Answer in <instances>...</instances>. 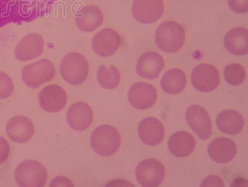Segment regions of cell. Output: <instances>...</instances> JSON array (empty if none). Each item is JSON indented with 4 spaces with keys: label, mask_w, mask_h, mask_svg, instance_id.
Here are the masks:
<instances>
[{
    "label": "cell",
    "mask_w": 248,
    "mask_h": 187,
    "mask_svg": "<svg viewBox=\"0 0 248 187\" xmlns=\"http://www.w3.org/2000/svg\"><path fill=\"white\" fill-rule=\"evenodd\" d=\"M186 41V31L181 24L174 21L163 22L156 29L155 42L166 53H175L182 49Z\"/></svg>",
    "instance_id": "obj_1"
},
{
    "label": "cell",
    "mask_w": 248,
    "mask_h": 187,
    "mask_svg": "<svg viewBox=\"0 0 248 187\" xmlns=\"http://www.w3.org/2000/svg\"><path fill=\"white\" fill-rule=\"evenodd\" d=\"M121 145V136L114 126L103 124L97 127L91 136V146L97 155L109 157L119 151Z\"/></svg>",
    "instance_id": "obj_2"
},
{
    "label": "cell",
    "mask_w": 248,
    "mask_h": 187,
    "mask_svg": "<svg viewBox=\"0 0 248 187\" xmlns=\"http://www.w3.org/2000/svg\"><path fill=\"white\" fill-rule=\"evenodd\" d=\"M61 74L63 80L72 85L83 84L89 74L87 59L81 53H67L61 62Z\"/></svg>",
    "instance_id": "obj_3"
},
{
    "label": "cell",
    "mask_w": 248,
    "mask_h": 187,
    "mask_svg": "<svg viewBox=\"0 0 248 187\" xmlns=\"http://www.w3.org/2000/svg\"><path fill=\"white\" fill-rule=\"evenodd\" d=\"M15 180L21 187H42L45 186L48 173L41 162L34 160H26L20 163L16 169Z\"/></svg>",
    "instance_id": "obj_4"
},
{
    "label": "cell",
    "mask_w": 248,
    "mask_h": 187,
    "mask_svg": "<svg viewBox=\"0 0 248 187\" xmlns=\"http://www.w3.org/2000/svg\"><path fill=\"white\" fill-rule=\"evenodd\" d=\"M55 73L52 62L43 59L24 66L21 72L22 79L28 87L36 88L54 79Z\"/></svg>",
    "instance_id": "obj_5"
},
{
    "label": "cell",
    "mask_w": 248,
    "mask_h": 187,
    "mask_svg": "<svg viewBox=\"0 0 248 187\" xmlns=\"http://www.w3.org/2000/svg\"><path fill=\"white\" fill-rule=\"evenodd\" d=\"M136 176L137 182L142 187H158L165 179V167L156 159H145L137 166Z\"/></svg>",
    "instance_id": "obj_6"
},
{
    "label": "cell",
    "mask_w": 248,
    "mask_h": 187,
    "mask_svg": "<svg viewBox=\"0 0 248 187\" xmlns=\"http://www.w3.org/2000/svg\"><path fill=\"white\" fill-rule=\"evenodd\" d=\"M191 82L192 85L199 92H211L220 84V73L216 67L211 64H201L192 71Z\"/></svg>",
    "instance_id": "obj_7"
},
{
    "label": "cell",
    "mask_w": 248,
    "mask_h": 187,
    "mask_svg": "<svg viewBox=\"0 0 248 187\" xmlns=\"http://www.w3.org/2000/svg\"><path fill=\"white\" fill-rule=\"evenodd\" d=\"M132 12L137 21L142 24L155 23L165 12L163 0H134Z\"/></svg>",
    "instance_id": "obj_8"
},
{
    "label": "cell",
    "mask_w": 248,
    "mask_h": 187,
    "mask_svg": "<svg viewBox=\"0 0 248 187\" xmlns=\"http://www.w3.org/2000/svg\"><path fill=\"white\" fill-rule=\"evenodd\" d=\"M186 118L190 128L200 139L205 141L211 136L212 122L209 113L205 109L194 104L188 107Z\"/></svg>",
    "instance_id": "obj_9"
},
{
    "label": "cell",
    "mask_w": 248,
    "mask_h": 187,
    "mask_svg": "<svg viewBox=\"0 0 248 187\" xmlns=\"http://www.w3.org/2000/svg\"><path fill=\"white\" fill-rule=\"evenodd\" d=\"M121 35L111 28H105L93 37V51L102 57H109L119 50L121 45Z\"/></svg>",
    "instance_id": "obj_10"
},
{
    "label": "cell",
    "mask_w": 248,
    "mask_h": 187,
    "mask_svg": "<svg viewBox=\"0 0 248 187\" xmlns=\"http://www.w3.org/2000/svg\"><path fill=\"white\" fill-rule=\"evenodd\" d=\"M158 93L152 85L138 82L130 87L128 92V102L134 108L139 110H148L156 103Z\"/></svg>",
    "instance_id": "obj_11"
},
{
    "label": "cell",
    "mask_w": 248,
    "mask_h": 187,
    "mask_svg": "<svg viewBox=\"0 0 248 187\" xmlns=\"http://www.w3.org/2000/svg\"><path fill=\"white\" fill-rule=\"evenodd\" d=\"M45 41L37 33H30L23 37L15 48V57L21 62L38 57L44 52Z\"/></svg>",
    "instance_id": "obj_12"
},
{
    "label": "cell",
    "mask_w": 248,
    "mask_h": 187,
    "mask_svg": "<svg viewBox=\"0 0 248 187\" xmlns=\"http://www.w3.org/2000/svg\"><path fill=\"white\" fill-rule=\"evenodd\" d=\"M40 104L46 112L55 113L61 111L66 105L67 95L65 90L57 85L46 86L39 95Z\"/></svg>",
    "instance_id": "obj_13"
},
{
    "label": "cell",
    "mask_w": 248,
    "mask_h": 187,
    "mask_svg": "<svg viewBox=\"0 0 248 187\" xmlns=\"http://www.w3.org/2000/svg\"><path fill=\"white\" fill-rule=\"evenodd\" d=\"M6 131L12 141L23 144L30 141L34 135L35 128L29 118L16 116L9 120Z\"/></svg>",
    "instance_id": "obj_14"
},
{
    "label": "cell",
    "mask_w": 248,
    "mask_h": 187,
    "mask_svg": "<svg viewBox=\"0 0 248 187\" xmlns=\"http://www.w3.org/2000/svg\"><path fill=\"white\" fill-rule=\"evenodd\" d=\"M138 135L146 145L158 146L165 138V128L160 120L154 117H147L140 122Z\"/></svg>",
    "instance_id": "obj_15"
},
{
    "label": "cell",
    "mask_w": 248,
    "mask_h": 187,
    "mask_svg": "<svg viewBox=\"0 0 248 187\" xmlns=\"http://www.w3.org/2000/svg\"><path fill=\"white\" fill-rule=\"evenodd\" d=\"M66 119L73 130L83 131L92 125L93 111L89 104L83 102H77L72 104L68 111Z\"/></svg>",
    "instance_id": "obj_16"
},
{
    "label": "cell",
    "mask_w": 248,
    "mask_h": 187,
    "mask_svg": "<svg viewBox=\"0 0 248 187\" xmlns=\"http://www.w3.org/2000/svg\"><path fill=\"white\" fill-rule=\"evenodd\" d=\"M105 16L101 9L89 4L82 8L75 17V24L79 30L84 33H92L103 24Z\"/></svg>",
    "instance_id": "obj_17"
},
{
    "label": "cell",
    "mask_w": 248,
    "mask_h": 187,
    "mask_svg": "<svg viewBox=\"0 0 248 187\" xmlns=\"http://www.w3.org/2000/svg\"><path fill=\"white\" fill-rule=\"evenodd\" d=\"M165 68V61L158 53L150 51L144 53L137 63V73L144 79L153 80L160 74Z\"/></svg>",
    "instance_id": "obj_18"
},
{
    "label": "cell",
    "mask_w": 248,
    "mask_h": 187,
    "mask_svg": "<svg viewBox=\"0 0 248 187\" xmlns=\"http://www.w3.org/2000/svg\"><path fill=\"white\" fill-rule=\"evenodd\" d=\"M235 142L226 137H219L210 142L208 154L210 159L219 164L228 163L236 157Z\"/></svg>",
    "instance_id": "obj_19"
},
{
    "label": "cell",
    "mask_w": 248,
    "mask_h": 187,
    "mask_svg": "<svg viewBox=\"0 0 248 187\" xmlns=\"http://www.w3.org/2000/svg\"><path fill=\"white\" fill-rule=\"evenodd\" d=\"M196 142L194 137L186 131H178L170 137L168 149L174 156L184 158L194 153Z\"/></svg>",
    "instance_id": "obj_20"
},
{
    "label": "cell",
    "mask_w": 248,
    "mask_h": 187,
    "mask_svg": "<svg viewBox=\"0 0 248 187\" xmlns=\"http://www.w3.org/2000/svg\"><path fill=\"white\" fill-rule=\"evenodd\" d=\"M216 123L221 132L229 135H237L242 132L245 120L238 111L226 110L217 116Z\"/></svg>",
    "instance_id": "obj_21"
},
{
    "label": "cell",
    "mask_w": 248,
    "mask_h": 187,
    "mask_svg": "<svg viewBox=\"0 0 248 187\" xmlns=\"http://www.w3.org/2000/svg\"><path fill=\"white\" fill-rule=\"evenodd\" d=\"M248 31L243 27L232 28L225 35L223 42L226 50L234 55L247 54Z\"/></svg>",
    "instance_id": "obj_22"
},
{
    "label": "cell",
    "mask_w": 248,
    "mask_h": 187,
    "mask_svg": "<svg viewBox=\"0 0 248 187\" xmlns=\"http://www.w3.org/2000/svg\"><path fill=\"white\" fill-rule=\"evenodd\" d=\"M187 85L185 73L179 68L167 71L161 80V86L164 92L170 95H177L185 90Z\"/></svg>",
    "instance_id": "obj_23"
},
{
    "label": "cell",
    "mask_w": 248,
    "mask_h": 187,
    "mask_svg": "<svg viewBox=\"0 0 248 187\" xmlns=\"http://www.w3.org/2000/svg\"><path fill=\"white\" fill-rule=\"evenodd\" d=\"M97 82L106 90H114L121 83V73L116 66L101 65L97 72Z\"/></svg>",
    "instance_id": "obj_24"
},
{
    "label": "cell",
    "mask_w": 248,
    "mask_h": 187,
    "mask_svg": "<svg viewBox=\"0 0 248 187\" xmlns=\"http://www.w3.org/2000/svg\"><path fill=\"white\" fill-rule=\"evenodd\" d=\"M246 77L247 73L245 68L240 64L232 63L225 68V80L230 85H240L245 82Z\"/></svg>",
    "instance_id": "obj_25"
},
{
    "label": "cell",
    "mask_w": 248,
    "mask_h": 187,
    "mask_svg": "<svg viewBox=\"0 0 248 187\" xmlns=\"http://www.w3.org/2000/svg\"><path fill=\"white\" fill-rule=\"evenodd\" d=\"M14 91V84L7 73L0 71V99L10 97Z\"/></svg>",
    "instance_id": "obj_26"
},
{
    "label": "cell",
    "mask_w": 248,
    "mask_h": 187,
    "mask_svg": "<svg viewBox=\"0 0 248 187\" xmlns=\"http://www.w3.org/2000/svg\"><path fill=\"white\" fill-rule=\"evenodd\" d=\"M229 7L238 14H245L248 11V0H229Z\"/></svg>",
    "instance_id": "obj_27"
},
{
    "label": "cell",
    "mask_w": 248,
    "mask_h": 187,
    "mask_svg": "<svg viewBox=\"0 0 248 187\" xmlns=\"http://www.w3.org/2000/svg\"><path fill=\"white\" fill-rule=\"evenodd\" d=\"M201 187H225L224 182L220 177L210 175L205 178L202 182Z\"/></svg>",
    "instance_id": "obj_28"
},
{
    "label": "cell",
    "mask_w": 248,
    "mask_h": 187,
    "mask_svg": "<svg viewBox=\"0 0 248 187\" xmlns=\"http://www.w3.org/2000/svg\"><path fill=\"white\" fill-rule=\"evenodd\" d=\"M10 153V146L3 137H0V165L3 164L8 159Z\"/></svg>",
    "instance_id": "obj_29"
},
{
    "label": "cell",
    "mask_w": 248,
    "mask_h": 187,
    "mask_svg": "<svg viewBox=\"0 0 248 187\" xmlns=\"http://www.w3.org/2000/svg\"><path fill=\"white\" fill-rule=\"evenodd\" d=\"M50 187H74L72 182L67 177L59 176L51 182Z\"/></svg>",
    "instance_id": "obj_30"
}]
</instances>
